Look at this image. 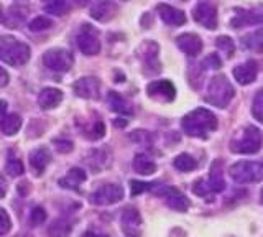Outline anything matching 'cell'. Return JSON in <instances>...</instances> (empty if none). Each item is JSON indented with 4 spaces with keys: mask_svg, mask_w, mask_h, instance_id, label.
Listing matches in <instances>:
<instances>
[{
    "mask_svg": "<svg viewBox=\"0 0 263 237\" xmlns=\"http://www.w3.org/2000/svg\"><path fill=\"white\" fill-rule=\"evenodd\" d=\"M173 165H175V168L178 171H183V173H187V171H193L197 168V161L196 158H193L189 153H181L178 155V157L175 158V161H173Z\"/></svg>",
    "mask_w": 263,
    "mask_h": 237,
    "instance_id": "cell-29",
    "label": "cell"
},
{
    "mask_svg": "<svg viewBox=\"0 0 263 237\" xmlns=\"http://www.w3.org/2000/svg\"><path fill=\"white\" fill-rule=\"evenodd\" d=\"M5 171L10 176L16 178V176H22L23 175L25 167H23V163H22V160L18 157H13V155L10 153V157H8L7 165H5Z\"/></svg>",
    "mask_w": 263,
    "mask_h": 237,
    "instance_id": "cell-30",
    "label": "cell"
},
{
    "mask_svg": "<svg viewBox=\"0 0 263 237\" xmlns=\"http://www.w3.org/2000/svg\"><path fill=\"white\" fill-rule=\"evenodd\" d=\"M72 89L76 96L82 97V99H99V96H101V83H99L97 78L92 76L78 79L72 84Z\"/></svg>",
    "mask_w": 263,
    "mask_h": 237,
    "instance_id": "cell-12",
    "label": "cell"
},
{
    "mask_svg": "<svg viewBox=\"0 0 263 237\" xmlns=\"http://www.w3.org/2000/svg\"><path fill=\"white\" fill-rule=\"evenodd\" d=\"M122 231L125 234V237H142V216L140 212L134 208L123 209L122 217Z\"/></svg>",
    "mask_w": 263,
    "mask_h": 237,
    "instance_id": "cell-10",
    "label": "cell"
},
{
    "mask_svg": "<svg viewBox=\"0 0 263 237\" xmlns=\"http://www.w3.org/2000/svg\"><path fill=\"white\" fill-rule=\"evenodd\" d=\"M43 63L48 69H51L54 72H66L71 69L74 58L69 50H64V48H53V50H48L43 54Z\"/></svg>",
    "mask_w": 263,
    "mask_h": 237,
    "instance_id": "cell-6",
    "label": "cell"
},
{
    "mask_svg": "<svg viewBox=\"0 0 263 237\" xmlns=\"http://www.w3.org/2000/svg\"><path fill=\"white\" fill-rule=\"evenodd\" d=\"M72 2H74V5H78V7H86L90 0H72Z\"/></svg>",
    "mask_w": 263,
    "mask_h": 237,
    "instance_id": "cell-44",
    "label": "cell"
},
{
    "mask_svg": "<svg viewBox=\"0 0 263 237\" xmlns=\"http://www.w3.org/2000/svg\"><path fill=\"white\" fill-rule=\"evenodd\" d=\"M86 178H87V175H86V171L82 168H71L68 171V175L63 176L58 183H60L61 188L76 191V190H79V186L86 181Z\"/></svg>",
    "mask_w": 263,
    "mask_h": 237,
    "instance_id": "cell-21",
    "label": "cell"
},
{
    "mask_svg": "<svg viewBox=\"0 0 263 237\" xmlns=\"http://www.w3.org/2000/svg\"><path fill=\"white\" fill-rule=\"evenodd\" d=\"M22 129V117L18 114H7V116L0 117V132L7 137H12L18 134Z\"/></svg>",
    "mask_w": 263,
    "mask_h": 237,
    "instance_id": "cell-23",
    "label": "cell"
},
{
    "mask_svg": "<svg viewBox=\"0 0 263 237\" xmlns=\"http://www.w3.org/2000/svg\"><path fill=\"white\" fill-rule=\"evenodd\" d=\"M115 125H117V127H125V125H127V120H125V119H122V120H115Z\"/></svg>",
    "mask_w": 263,
    "mask_h": 237,
    "instance_id": "cell-46",
    "label": "cell"
},
{
    "mask_svg": "<svg viewBox=\"0 0 263 237\" xmlns=\"http://www.w3.org/2000/svg\"><path fill=\"white\" fill-rule=\"evenodd\" d=\"M205 181H208V186H209V191L211 193H220L226 188L224 176H222V171L217 167V161L214 163V167L211 170V175H209L208 179H205Z\"/></svg>",
    "mask_w": 263,
    "mask_h": 237,
    "instance_id": "cell-27",
    "label": "cell"
},
{
    "mask_svg": "<svg viewBox=\"0 0 263 237\" xmlns=\"http://www.w3.org/2000/svg\"><path fill=\"white\" fill-rule=\"evenodd\" d=\"M260 199H261V204H263V190H261V196H260Z\"/></svg>",
    "mask_w": 263,
    "mask_h": 237,
    "instance_id": "cell-47",
    "label": "cell"
},
{
    "mask_svg": "<svg viewBox=\"0 0 263 237\" xmlns=\"http://www.w3.org/2000/svg\"><path fill=\"white\" fill-rule=\"evenodd\" d=\"M156 10H158L160 19L170 27H181L186 23V15L181 10L175 9V7L168 5V4H160L158 7H156Z\"/></svg>",
    "mask_w": 263,
    "mask_h": 237,
    "instance_id": "cell-16",
    "label": "cell"
},
{
    "mask_svg": "<svg viewBox=\"0 0 263 237\" xmlns=\"http://www.w3.org/2000/svg\"><path fill=\"white\" fill-rule=\"evenodd\" d=\"M193 191H194L197 196H202V198H205V196H209V194H211L209 186H208V181H205V179H197V181L193 185Z\"/></svg>",
    "mask_w": 263,
    "mask_h": 237,
    "instance_id": "cell-38",
    "label": "cell"
},
{
    "mask_svg": "<svg viewBox=\"0 0 263 237\" xmlns=\"http://www.w3.org/2000/svg\"><path fill=\"white\" fill-rule=\"evenodd\" d=\"M181 127L187 135L205 138L217 129V117L209 109L199 107L186 114L181 120Z\"/></svg>",
    "mask_w": 263,
    "mask_h": 237,
    "instance_id": "cell-1",
    "label": "cell"
},
{
    "mask_svg": "<svg viewBox=\"0 0 263 237\" xmlns=\"http://www.w3.org/2000/svg\"><path fill=\"white\" fill-rule=\"evenodd\" d=\"M202 66H205L208 69H219L220 68V58L214 53V54H209L208 58L202 61Z\"/></svg>",
    "mask_w": 263,
    "mask_h": 237,
    "instance_id": "cell-40",
    "label": "cell"
},
{
    "mask_svg": "<svg viewBox=\"0 0 263 237\" xmlns=\"http://www.w3.org/2000/svg\"><path fill=\"white\" fill-rule=\"evenodd\" d=\"M30 30L31 31H45V30H49L53 27V20L51 19H48V17H43V15H41V17H36V19H33L31 22H30Z\"/></svg>",
    "mask_w": 263,
    "mask_h": 237,
    "instance_id": "cell-33",
    "label": "cell"
},
{
    "mask_svg": "<svg viewBox=\"0 0 263 237\" xmlns=\"http://www.w3.org/2000/svg\"><path fill=\"white\" fill-rule=\"evenodd\" d=\"M178 48L187 56H197L202 51V40L196 33H183L179 35L178 40Z\"/></svg>",
    "mask_w": 263,
    "mask_h": 237,
    "instance_id": "cell-17",
    "label": "cell"
},
{
    "mask_svg": "<svg viewBox=\"0 0 263 237\" xmlns=\"http://www.w3.org/2000/svg\"><path fill=\"white\" fill-rule=\"evenodd\" d=\"M5 194H7V181H5V178L0 175V198H4Z\"/></svg>",
    "mask_w": 263,
    "mask_h": 237,
    "instance_id": "cell-42",
    "label": "cell"
},
{
    "mask_svg": "<svg viewBox=\"0 0 263 237\" xmlns=\"http://www.w3.org/2000/svg\"><path fill=\"white\" fill-rule=\"evenodd\" d=\"M49 161H51V155H49L46 149H35L30 153V165L40 175L43 173L45 168L49 165Z\"/></svg>",
    "mask_w": 263,
    "mask_h": 237,
    "instance_id": "cell-24",
    "label": "cell"
},
{
    "mask_svg": "<svg viewBox=\"0 0 263 237\" xmlns=\"http://www.w3.org/2000/svg\"><path fill=\"white\" fill-rule=\"evenodd\" d=\"M194 20L208 30L217 28V7L211 0H201L193 12Z\"/></svg>",
    "mask_w": 263,
    "mask_h": 237,
    "instance_id": "cell-9",
    "label": "cell"
},
{
    "mask_svg": "<svg viewBox=\"0 0 263 237\" xmlns=\"http://www.w3.org/2000/svg\"><path fill=\"white\" fill-rule=\"evenodd\" d=\"M183 2H187V0H183Z\"/></svg>",
    "mask_w": 263,
    "mask_h": 237,
    "instance_id": "cell-48",
    "label": "cell"
},
{
    "mask_svg": "<svg viewBox=\"0 0 263 237\" xmlns=\"http://www.w3.org/2000/svg\"><path fill=\"white\" fill-rule=\"evenodd\" d=\"M7 84H8V72L4 68H0V87H4Z\"/></svg>",
    "mask_w": 263,
    "mask_h": 237,
    "instance_id": "cell-41",
    "label": "cell"
},
{
    "mask_svg": "<svg viewBox=\"0 0 263 237\" xmlns=\"http://www.w3.org/2000/svg\"><path fill=\"white\" fill-rule=\"evenodd\" d=\"M132 167L137 171L138 175H153L156 171V163L150 158L146 157L145 153H137L135 158H134V163H132Z\"/></svg>",
    "mask_w": 263,
    "mask_h": 237,
    "instance_id": "cell-25",
    "label": "cell"
},
{
    "mask_svg": "<svg viewBox=\"0 0 263 237\" xmlns=\"http://www.w3.org/2000/svg\"><path fill=\"white\" fill-rule=\"evenodd\" d=\"M5 111H7V102L5 101H0V117L5 116Z\"/></svg>",
    "mask_w": 263,
    "mask_h": 237,
    "instance_id": "cell-43",
    "label": "cell"
},
{
    "mask_svg": "<svg viewBox=\"0 0 263 237\" xmlns=\"http://www.w3.org/2000/svg\"><path fill=\"white\" fill-rule=\"evenodd\" d=\"M252 114H253V117L260 122V124H263V89H260V91L253 97Z\"/></svg>",
    "mask_w": 263,
    "mask_h": 237,
    "instance_id": "cell-32",
    "label": "cell"
},
{
    "mask_svg": "<svg viewBox=\"0 0 263 237\" xmlns=\"http://www.w3.org/2000/svg\"><path fill=\"white\" fill-rule=\"evenodd\" d=\"M53 145L56 147V150L60 152V153H69L74 149L72 142L66 140V138H56V140L53 142Z\"/></svg>",
    "mask_w": 263,
    "mask_h": 237,
    "instance_id": "cell-39",
    "label": "cell"
},
{
    "mask_svg": "<svg viewBox=\"0 0 263 237\" xmlns=\"http://www.w3.org/2000/svg\"><path fill=\"white\" fill-rule=\"evenodd\" d=\"M263 145V132L260 129L249 125L243 130H240V134L234 137V140L230 142V150L234 153L240 155H252L257 153Z\"/></svg>",
    "mask_w": 263,
    "mask_h": 237,
    "instance_id": "cell-3",
    "label": "cell"
},
{
    "mask_svg": "<svg viewBox=\"0 0 263 237\" xmlns=\"http://www.w3.org/2000/svg\"><path fill=\"white\" fill-rule=\"evenodd\" d=\"M160 196H163L168 206L171 209H175V211L184 212L189 208V199L179 190H176V188L164 186V188H161V190H160Z\"/></svg>",
    "mask_w": 263,
    "mask_h": 237,
    "instance_id": "cell-13",
    "label": "cell"
},
{
    "mask_svg": "<svg viewBox=\"0 0 263 237\" xmlns=\"http://www.w3.org/2000/svg\"><path fill=\"white\" fill-rule=\"evenodd\" d=\"M258 76V63L257 61H247L243 64H240V66H237L234 69V78L238 84L242 86H249L252 84L255 79H257Z\"/></svg>",
    "mask_w": 263,
    "mask_h": 237,
    "instance_id": "cell-15",
    "label": "cell"
},
{
    "mask_svg": "<svg viewBox=\"0 0 263 237\" xmlns=\"http://www.w3.org/2000/svg\"><path fill=\"white\" fill-rule=\"evenodd\" d=\"M10 227H12L10 216H8V212L4 208H0V235H5L10 231Z\"/></svg>",
    "mask_w": 263,
    "mask_h": 237,
    "instance_id": "cell-36",
    "label": "cell"
},
{
    "mask_svg": "<svg viewBox=\"0 0 263 237\" xmlns=\"http://www.w3.org/2000/svg\"><path fill=\"white\" fill-rule=\"evenodd\" d=\"M63 101V93L56 87H45L41 89V93L38 94V105L43 111L54 109L61 104Z\"/></svg>",
    "mask_w": 263,
    "mask_h": 237,
    "instance_id": "cell-20",
    "label": "cell"
},
{
    "mask_svg": "<svg viewBox=\"0 0 263 237\" xmlns=\"http://www.w3.org/2000/svg\"><path fill=\"white\" fill-rule=\"evenodd\" d=\"M107 102H109V107L114 112L122 114V116H132V114H134L132 104L125 99V97H122L119 93H109V96H107Z\"/></svg>",
    "mask_w": 263,
    "mask_h": 237,
    "instance_id": "cell-22",
    "label": "cell"
},
{
    "mask_svg": "<svg viewBox=\"0 0 263 237\" xmlns=\"http://www.w3.org/2000/svg\"><path fill=\"white\" fill-rule=\"evenodd\" d=\"M150 188H152V183L137 181V179H132V181H130V193H132V196L142 194L143 191L150 190Z\"/></svg>",
    "mask_w": 263,
    "mask_h": 237,
    "instance_id": "cell-37",
    "label": "cell"
},
{
    "mask_svg": "<svg viewBox=\"0 0 263 237\" xmlns=\"http://www.w3.org/2000/svg\"><path fill=\"white\" fill-rule=\"evenodd\" d=\"M123 198V188L117 183H107L99 186L94 193H90L89 201L96 206H110L122 201Z\"/></svg>",
    "mask_w": 263,
    "mask_h": 237,
    "instance_id": "cell-7",
    "label": "cell"
},
{
    "mask_svg": "<svg viewBox=\"0 0 263 237\" xmlns=\"http://www.w3.org/2000/svg\"><path fill=\"white\" fill-rule=\"evenodd\" d=\"M146 93L150 97H153V99L170 102L176 97V87L173 86L171 81L160 79V81H152V83L146 86Z\"/></svg>",
    "mask_w": 263,
    "mask_h": 237,
    "instance_id": "cell-11",
    "label": "cell"
},
{
    "mask_svg": "<svg viewBox=\"0 0 263 237\" xmlns=\"http://www.w3.org/2000/svg\"><path fill=\"white\" fill-rule=\"evenodd\" d=\"M158 45L155 42H146L143 46H142V58H143V63H145V68L150 69L152 75H156V72H160L161 68H160V60H158Z\"/></svg>",
    "mask_w": 263,
    "mask_h": 237,
    "instance_id": "cell-19",
    "label": "cell"
},
{
    "mask_svg": "<svg viewBox=\"0 0 263 237\" xmlns=\"http://www.w3.org/2000/svg\"><path fill=\"white\" fill-rule=\"evenodd\" d=\"M81 237H104V235H99V234H96V232H90V231H87V232H84Z\"/></svg>",
    "mask_w": 263,
    "mask_h": 237,
    "instance_id": "cell-45",
    "label": "cell"
},
{
    "mask_svg": "<svg viewBox=\"0 0 263 237\" xmlns=\"http://www.w3.org/2000/svg\"><path fill=\"white\" fill-rule=\"evenodd\" d=\"M30 46L12 37L0 38V61L10 66H23L30 60Z\"/></svg>",
    "mask_w": 263,
    "mask_h": 237,
    "instance_id": "cell-2",
    "label": "cell"
},
{
    "mask_svg": "<svg viewBox=\"0 0 263 237\" xmlns=\"http://www.w3.org/2000/svg\"><path fill=\"white\" fill-rule=\"evenodd\" d=\"M234 94L235 91H234V86L230 84V81L224 75H219L211 79L208 94H205V101L217 105L220 109H224L229 105V102L232 101Z\"/></svg>",
    "mask_w": 263,
    "mask_h": 237,
    "instance_id": "cell-4",
    "label": "cell"
},
{
    "mask_svg": "<svg viewBox=\"0 0 263 237\" xmlns=\"http://www.w3.org/2000/svg\"><path fill=\"white\" fill-rule=\"evenodd\" d=\"M46 221V211L41 208V206H36L33 208L31 214H30V223L31 226H38V224H43Z\"/></svg>",
    "mask_w": 263,
    "mask_h": 237,
    "instance_id": "cell-35",
    "label": "cell"
},
{
    "mask_svg": "<svg viewBox=\"0 0 263 237\" xmlns=\"http://www.w3.org/2000/svg\"><path fill=\"white\" fill-rule=\"evenodd\" d=\"M229 175L237 183L263 181V160L261 161H237L230 167Z\"/></svg>",
    "mask_w": 263,
    "mask_h": 237,
    "instance_id": "cell-5",
    "label": "cell"
},
{
    "mask_svg": "<svg viewBox=\"0 0 263 237\" xmlns=\"http://www.w3.org/2000/svg\"><path fill=\"white\" fill-rule=\"evenodd\" d=\"M45 5V10L48 13L53 15H64L68 12V5H66L64 0H41Z\"/></svg>",
    "mask_w": 263,
    "mask_h": 237,
    "instance_id": "cell-31",
    "label": "cell"
},
{
    "mask_svg": "<svg viewBox=\"0 0 263 237\" xmlns=\"http://www.w3.org/2000/svg\"><path fill=\"white\" fill-rule=\"evenodd\" d=\"M117 13V5L112 0H97L90 9V17L97 22H109Z\"/></svg>",
    "mask_w": 263,
    "mask_h": 237,
    "instance_id": "cell-18",
    "label": "cell"
},
{
    "mask_svg": "<svg viewBox=\"0 0 263 237\" xmlns=\"http://www.w3.org/2000/svg\"><path fill=\"white\" fill-rule=\"evenodd\" d=\"M71 231H72V223L66 217L54 219L53 224H49L48 227L49 237H69Z\"/></svg>",
    "mask_w": 263,
    "mask_h": 237,
    "instance_id": "cell-26",
    "label": "cell"
},
{
    "mask_svg": "<svg viewBox=\"0 0 263 237\" xmlns=\"http://www.w3.org/2000/svg\"><path fill=\"white\" fill-rule=\"evenodd\" d=\"M78 48L81 50L82 54L86 56H94L101 51V40H99L97 30L92 28L90 25H82L81 31L78 33Z\"/></svg>",
    "mask_w": 263,
    "mask_h": 237,
    "instance_id": "cell-8",
    "label": "cell"
},
{
    "mask_svg": "<svg viewBox=\"0 0 263 237\" xmlns=\"http://www.w3.org/2000/svg\"><path fill=\"white\" fill-rule=\"evenodd\" d=\"M258 23H263V7L237 13L235 17L230 20V27L242 28V27H249V25H258Z\"/></svg>",
    "mask_w": 263,
    "mask_h": 237,
    "instance_id": "cell-14",
    "label": "cell"
},
{
    "mask_svg": "<svg viewBox=\"0 0 263 237\" xmlns=\"http://www.w3.org/2000/svg\"><path fill=\"white\" fill-rule=\"evenodd\" d=\"M242 43L245 45V48H249L250 51L261 53L263 51V30L252 31V33H249L242 40Z\"/></svg>",
    "mask_w": 263,
    "mask_h": 237,
    "instance_id": "cell-28",
    "label": "cell"
},
{
    "mask_svg": "<svg viewBox=\"0 0 263 237\" xmlns=\"http://www.w3.org/2000/svg\"><path fill=\"white\" fill-rule=\"evenodd\" d=\"M216 46L219 48V50L222 53H226L227 56H232L234 51H235V45H234V40L230 38V37H219L216 40Z\"/></svg>",
    "mask_w": 263,
    "mask_h": 237,
    "instance_id": "cell-34",
    "label": "cell"
}]
</instances>
